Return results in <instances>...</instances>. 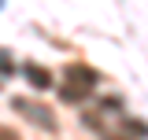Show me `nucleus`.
Instances as JSON below:
<instances>
[{
  "mask_svg": "<svg viewBox=\"0 0 148 140\" xmlns=\"http://www.w3.org/2000/svg\"><path fill=\"white\" fill-rule=\"evenodd\" d=\"M89 92H92V88H85V85H78V81H67V85H63V92H59V96H63L67 103H82V100H85Z\"/></svg>",
  "mask_w": 148,
  "mask_h": 140,
  "instance_id": "nucleus-4",
  "label": "nucleus"
},
{
  "mask_svg": "<svg viewBox=\"0 0 148 140\" xmlns=\"http://www.w3.org/2000/svg\"><path fill=\"white\" fill-rule=\"evenodd\" d=\"M67 81H78V85H85V88H96L100 74L89 70V67H82V63H74V67H67Z\"/></svg>",
  "mask_w": 148,
  "mask_h": 140,
  "instance_id": "nucleus-2",
  "label": "nucleus"
},
{
  "mask_svg": "<svg viewBox=\"0 0 148 140\" xmlns=\"http://www.w3.org/2000/svg\"><path fill=\"white\" fill-rule=\"evenodd\" d=\"M15 111L22 114V118H30L34 125H41V129H56V114L48 111V107L34 103V100H15Z\"/></svg>",
  "mask_w": 148,
  "mask_h": 140,
  "instance_id": "nucleus-1",
  "label": "nucleus"
},
{
  "mask_svg": "<svg viewBox=\"0 0 148 140\" xmlns=\"http://www.w3.org/2000/svg\"><path fill=\"white\" fill-rule=\"evenodd\" d=\"M22 74H26V81H30L34 88H48L52 85V74L41 70V67H22Z\"/></svg>",
  "mask_w": 148,
  "mask_h": 140,
  "instance_id": "nucleus-3",
  "label": "nucleus"
},
{
  "mask_svg": "<svg viewBox=\"0 0 148 140\" xmlns=\"http://www.w3.org/2000/svg\"><path fill=\"white\" fill-rule=\"evenodd\" d=\"M0 7H4V0H0Z\"/></svg>",
  "mask_w": 148,
  "mask_h": 140,
  "instance_id": "nucleus-7",
  "label": "nucleus"
},
{
  "mask_svg": "<svg viewBox=\"0 0 148 140\" xmlns=\"http://www.w3.org/2000/svg\"><path fill=\"white\" fill-rule=\"evenodd\" d=\"M0 70H11V63H8V59H4V55H0Z\"/></svg>",
  "mask_w": 148,
  "mask_h": 140,
  "instance_id": "nucleus-6",
  "label": "nucleus"
},
{
  "mask_svg": "<svg viewBox=\"0 0 148 140\" xmlns=\"http://www.w3.org/2000/svg\"><path fill=\"white\" fill-rule=\"evenodd\" d=\"M0 140H18V137L11 133V129H4V125H0Z\"/></svg>",
  "mask_w": 148,
  "mask_h": 140,
  "instance_id": "nucleus-5",
  "label": "nucleus"
}]
</instances>
